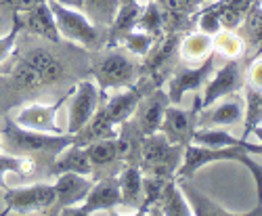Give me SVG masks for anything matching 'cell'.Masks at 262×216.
Here are the masks:
<instances>
[{"label": "cell", "instance_id": "obj_1", "mask_svg": "<svg viewBox=\"0 0 262 216\" xmlns=\"http://www.w3.org/2000/svg\"><path fill=\"white\" fill-rule=\"evenodd\" d=\"M214 162H239L252 172V177L256 181V191H258V208L254 210V214H262V164L254 162L250 158V151L246 147H237V145L206 147V145H198V143H189L183 149V160H181L179 170L174 177L191 179L200 168L214 164Z\"/></svg>", "mask_w": 262, "mask_h": 216}, {"label": "cell", "instance_id": "obj_2", "mask_svg": "<svg viewBox=\"0 0 262 216\" xmlns=\"http://www.w3.org/2000/svg\"><path fill=\"white\" fill-rule=\"evenodd\" d=\"M183 149L185 147L181 145H172L160 131L154 135H145L141 137L139 145V168L147 175L170 179L179 170V164L183 160Z\"/></svg>", "mask_w": 262, "mask_h": 216}, {"label": "cell", "instance_id": "obj_3", "mask_svg": "<svg viewBox=\"0 0 262 216\" xmlns=\"http://www.w3.org/2000/svg\"><path fill=\"white\" fill-rule=\"evenodd\" d=\"M13 151L21 156H57L63 147H68L74 141V135H63V133H40L30 131V128H21L15 122L7 120L5 128V141Z\"/></svg>", "mask_w": 262, "mask_h": 216}, {"label": "cell", "instance_id": "obj_4", "mask_svg": "<svg viewBox=\"0 0 262 216\" xmlns=\"http://www.w3.org/2000/svg\"><path fill=\"white\" fill-rule=\"evenodd\" d=\"M49 7L55 15L61 38L76 42V45L82 47V49H99L101 47L99 28L82 11L63 7V5L57 3V0H49Z\"/></svg>", "mask_w": 262, "mask_h": 216}, {"label": "cell", "instance_id": "obj_5", "mask_svg": "<svg viewBox=\"0 0 262 216\" xmlns=\"http://www.w3.org/2000/svg\"><path fill=\"white\" fill-rule=\"evenodd\" d=\"M137 72H139V68L122 51H109V53L101 55L91 68V74L97 80L99 91L135 86Z\"/></svg>", "mask_w": 262, "mask_h": 216}, {"label": "cell", "instance_id": "obj_6", "mask_svg": "<svg viewBox=\"0 0 262 216\" xmlns=\"http://www.w3.org/2000/svg\"><path fill=\"white\" fill-rule=\"evenodd\" d=\"M55 204V187L49 183H36L28 187H15V189H5V210L11 212H40L47 214Z\"/></svg>", "mask_w": 262, "mask_h": 216}, {"label": "cell", "instance_id": "obj_7", "mask_svg": "<svg viewBox=\"0 0 262 216\" xmlns=\"http://www.w3.org/2000/svg\"><path fill=\"white\" fill-rule=\"evenodd\" d=\"M244 86H246V70L242 66V61L239 59H227L225 66L218 72L210 74V80L206 82V89L200 95L202 110L208 105H212L218 99L239 93Z\"/></svg>", "mask_w": 262, "mask_h": 216}, {"label": "cell", "instance_id": "obj_8", "mask_svg": "<svg viewBox=\"0 0 262 216\" xmlns=\"http://www.w3.org/2000/svg\"><path fill=\"white\" fill-rule=\"evenodd\" d=\"M101 103L99 86L91 80H80L70 93V116H68V133L76 135L78 131L91 122Z\"/></svg>", "mask_w": 262, "mask_h": 216}, {"label": "cell", "instance_id": "obj_9", "mask_svg": "<svg viewBox=\"0 0 262 216\" xmlns=\"http://www.w3.org/2000/svg\"><path fill=\"white\" fill-rule=\"evenodd\" d=\"M200 110H202L200 95L195 97V103H193L191 112L183 110L181 105L170 103L166 107V114H164V120H162V126H160V133H164V137L172 145L187 147L191 143V139H193L195 128H198V114H200Z\"/></svg>", "mask_w": 262, "mask_h": 216}, {"label": "cell", "instance_id": "obj_10", "mask_svg": "<svg viewBox=\"0 0 262 216\" xmlns=\"http://www.w3.org/2000/svg\"><path fill=\"white\" fill-rule=\"evenodd\" d=\"M120 206V187H118V179L109 177L103 179L99 183H93L89 196H86L80 204L76 206H68L59 210V214L63 216H89L93 212L99 210H114Z\"/></svg>", "mask_w": 262, "mask_h": 216}, {"label": "cell", "instance_id": "obj_11", "mask_svg": "<svg viewBox=\"0 0 262 216\" xmlns=\"http://www.w3.org/2000/svg\"><path fill=\"white\" fill-rule=\"evenodd\" d=\"M214 59H216V53H212L198 66H189L185 70H179L177 74H172L168 82V93H166L168 101L174 105H181L187 93H198L206 84V78H210V74L214 72Z\"/></svg>", "mask_w": 262, "mask_h": 216}, {"label": "cell", "instance_id": "obj_12", "mask_svg": "<svg viewBox=\"0 0 262 216\" xmlns=\"http://www.w3.org/2000/svg\"><path fill=\"white\" fill-rule=\"evenodd\" d=\"M246 101L235 95L223 97L212 105L204 107L198 114V128H221V126H237L244 122Z\"/></svg>", "mask_w": 262, "mask_h": 216}, {"label": "cell", "instance_id": "obj_13", "mask_svg": "<svg viewBox=\"0 0 262 216\" xmlns=\"http://www.w3.org/2000/svg\"><path fill=\"white\" fill-rule=\"evenodd\" d=\"M53 187H55V204L47 214H59V210L63 208L80 204L89 196L93 181L91 177L78 175V172H63V175H57V181Z\"/></svg>", "mask_w": 262, "mask_h": 216}, {"label": "cell", "instance_id": "obj_14", "mask_svg": "<svg viewBox=\"0 0 262 216\" xmlns=\"http://www.w3.org/2000/svg\"><path fill=\"white\" fill-rule=\"evenodd\" d=\"M72 93V91H70ZM70 93L63 95L57 103H51V105H42V103H34V105H28L24 107L17 116H15V124L21 126V128H30V131H40V133H61L59 126H57V112L59 107L70 99Z\"/></svg>", "mask_w": 262, "mask_h": 216}, {"label": "cell", "instance_id": "obj_15", "mask_svg": "<svg viewBox=\"0 0 262 216\" xmlns=\"http://www.w3.org/2000/svg\"><path fill=\"white\" fill-rule=\"evenodd\" d=\"M168 105H170L168 95L162 89H156V91H151L149 95L141 97V101L137 105V112H135L133 118H137L135 124H137L139 133L143 137L145 135H154V133L160 131Z\"/></svg>", "mask_w": 262, "mask_h": 216}, {"label": "cell", "instance_id": "obj_16", "mask_svg": "<svg viewBox=\"0 0 262 216\" xmlns=\"http://www.w3.org/2000/svg\"><path fill=\"white\" fill-rule=\"evenodd\" d=\"M141 91L137 86H126V89L114 97H107L105 101L99 103V114L109 120L112 124L120 126V124H126L128 120H133L135 112H137V105L141 101Z\"/></svg>", "mask_w": 262, "mask_h": 216}, {"label": "cell", "instance_id": "obj_17", "mask_svg": "<svg viewBox=\"0 0 262 216\" xmlns=\"http://www.w3.org/2000/svg\"><path fill=\"white\" fill-rule=\"evenodd\" d=\"M19 19H21V28H26L28 32H32L40 38H47L49 42H55V45L61 42V34L57 28L55 15L49 7V0L28 9L26 13H19Z\"/></svg>", "mask_w": 262, "mask_h": 216}, {"label": "cell", "instance_id": "obj_18", "mask_svg": "<svg viewBox=\"0 0 262 216\" xmlns=\"http://www.w3.org/2000/svg\"><path fill=\"white\" fill-rule=\"evenodd\" d=\"M63 172H78V175H86L93 177L95 166L86 154V145L80 143H72L68 147H63L59 154L55 156L53 164H51V175H63Z\"/></svg>", "mask_w": 262, "mask_h": 216}, {"label": "cell", "instance_id": "obj_19", "mask_svg": "<svg viewBox=\"0 0 262 216\" xmlns=\"http://www.w3.org/2000/svg\"><path fill=\"white\" fill-rule=\"evenodd\" d=\"M141 11H143V5L139 0H133V3H120V9L112 21V26L107 28V47L114 49L118 47L122 38L137 28V21L141 17Z\"/></svg>", "mask_w": 262, "mask_h": 216}, {"label": "cell", "instance_id": "obj_20", "mask_svg": "<svg viewBox=\"0 0 262 216\" xmlns=\"http://www.w3.org/2000/svg\"><path fill=\"white\" fill-rule=\"evenodd\" d=\"M179 42H181V34H164L160 40H156V45L145 55L143 70L149 72L151 76L164 72L168 63L172 61L174 53H179Z\"/></svg>", "mask_w": 262, "mask_h": 216}, {"label": "cell", "instance_id": "obj_21", "mask_svg": "<svg viewBox=\"0 0 262 216\" xmlns=\"http://www.w3.org/2000/svg\"><path fill=\"white\" fill-rule=\"evenodd\" d=\"M191 143L198 145H206V147H229V145H237V147H246L250 154H258L262 156V145H252L248 139H239L233 137L227 128H195Z\"/></svg>", "mask_w": 262, "mask_h": 216}, {"label": "cell", "instance_id": "obj_22", "mask_svg": "<svg viewBox=\"0 0 262 216\" xmlns=\"http://www.w3.org/2000/svg\"><path fill=\"white\" fill-rule=\"evenodd\" d=\"M143 175L145 172L137 164H128L118 177L120 187V206L124 208H137L143 200Z\"/></svg>", "mask_w": 262, "mask_h": 216}, {"label": "cell", "instance_id": "obj_23", "mask_svg": "<svg viewBox=\"0 0 262 216\" xmlns=\"http://www.w3.org/2000/svg\"><path fill=\"white\" fill-rule=\"evenodd\" d=\"M177 183L183 191V196L191 208V214H198V216H229L233 212H229L227 208H223L221 204H216L214 200H210L208 196H204V193L195 187L189 179H181L177 177Z\"/></svg>", "mask_w": 262, "mask_h": 216}, {"label": "cell", "instance_id": "obj_24", "mask_svg": "<svg viewBox=\"0 0 262 216\" xmlns=\"http://www.w3.org/2000/svg\"><path fill=\"white\" fill-rule=\"evenodd\" d=\"M212 36L204 34V32H193L189 36H181L179 42V55L183 61L187 63H202L204 59H208L212 55Z\"/></svg>", "mask_w": 262, "mask_h": 216}, {"label": "cell", "instance_id": "obj_25", "mask_svg": "<svg viewBox=\"0 0 262 216\" xmlns=\"http://www.w3.org/2000/svg\"><path fill=\"white\" fill-rule=\"evenodd\" d=\"M160 214H166V216H189L191 214V208L174 177H170L164 185L162 198H160Z\"/></svg>", "mask_w": 262, "mask_h": 216}, {"label": "cell", "instance_id": "obj_26", "mask_svg": "<svg viewBox=\"0 0 262 216\" xmlns=\"http://www.w3.org/2000/svg\"><path fill=\"white\" fill-rule=\"evenodd\" d=\"M24 59L38 70V74L42 76L45 84H53L63 76V68H61L59 59L47 49H32Z\"/></svg>", "mask_w": 262, "mask_h": 216}, {"label": "cell", "instance_id": "obj_27", "mask_svg": "<svg viewBox=\"0 0 262 216\" xmlns=\"http://www.w3.org/2000/svg\"><path fill=\"white\" fill-rule=\"evenodd\" d=\"M239 28H242V36L246 45L250 47H262V5L260 0H256V3H252V7L244 13V19L242 24H239Z\"/></svg>", "mask_w": 262, "mask_h": 216}, {"label": "cell", "instance_id": "obj_28", "mask_svg": "<svg viewBox=\"0 0 262 216\" xmlns=\"http://www.w3.org/2000/svg\"><path fill=\"white\" fill-rule=\"evenodd\" d=\"M212 51L225 59H239L246 51V42L237 30H221L212 36Z\"/></svg>", "mask_w": 262, "mask_h": 216}, {"label": "cell", "instance_id": "obj_29", "mask_svg": "<svg viewBox=\"0 0 262 216\" xmlns=\"http://www.w3.org/2000/svg\"><path fill=\"white\" fill-rule=\"evenodd\" d=\"M120 9V0H84V15L97 28H109Z\"/></svg>", "mask_w": 262, "mask_h": 216}, {"label": "cell", "instance_id": "obj_30", "mask_svg": "<svg viewBox=\"0 0 262 216\" xmlns=\"http://www.w3.org/2000/svg\"><path fill=\"white\" fill-rule=\"evenodd\" d=\"M116 124H112L109 120H105L99 112L91 118V122L86 124L82 131H78L74 135V141L80 143V145H89L93 141H99V139H109V137H116Z\"/></svg>", "mask_w": 262, "mask_h": 216}, {"label": "cell", "instance_id": "obj_31", "mask_svg": "<svg viewBox=\"0 0 262 216\" xmlns=\"http://www.w3.org/2000/svg\"><path fill=\"white\" fill-rule=\"evenodd\" d=\"M86 154H89L91 162L95 168L99 166H112L114 162H118V145H116V137L109 139H99L86 145Z\"/></svg>", "mask_w": 262, "mask_h": 216}, {"label": "cell", "instance_id": "obj_32", "mask_svg": "<svg viewBox=\"0 0 262 216\" xmlns=\"http://www.w3.org/2000/svg\"><path fill=\"white\" fill-rule=\"evenodd\" d=\"M11 82L19 91H36L40 86H45V80H42V76L38 74V70L32 66V63H28L26 59H21L13 68Z\"/></svg>", "mask_w": 262, "mask_h": 216}, {"label": "cell", "instance_id": "obj_33", "mask_svg": "<svg viewBox=\"0 0 262 216\" xmlns=\"http://www.w3.org/2000/svg\"><path fill=\"white\" fill-rule=\"evenodd\" d=\"M36 170V162L30 156H3L0 154V189H7L5 177L9 172L13 175H21V177H28Z\"/></svg>", "mask_w": 262, "mask_h": 216}, {"label": "cell", "instance_id": "obj_34", "mask_svg": "<svg viewBox=\"0 0 262 216\" xmlns=\"http://www.w3.org/2000/svg\"><path fill=\"white\" fill-rule=\"evenodd\" d=\"M137 28L151 34L156 40H160L164 36V30H162V7L158 0H149V3L143 7L141 11V17L137 21Z\"/></svg>", "mask_w": 262, "mask_h": 216}, {"label": "cell", "instance_id": "obj_35", "mask_svg": "<svg viewBox=\"0 0 262 216\" xmlns=\"http://www.w3.org/2000/svg\"><path fill=\"white\" fill-rule=\"evenodd\" d=\"M120 45H124L126 51H130L133 55L145 57V55L151 51V47L156 45V38L151 36V34H147V32H143V30H139V28H135V30H130V32L122 38Z\"/></svg>", "mask_w": 262, "mask_h": 216}, {"label": "cell", "instance_id": "obj_36", "mask_svg": "<svg viewBox=\"0 0 262 216\" xmlns=\"http://www.w3.org/2000/svg\"><path fill=\"white\" fill-rule=\"evenodd\" d=\"M198 28H200V32H204L208 36H216L218 32L223 30L221 17H218V0L216 3L212 0V3L202 7V11L198 15Z\"/></svg>", "mask_w": 262, "mask_h": 216}, {"label": "cell", "instance_id": "obj_37", "mask_svg": "<svg viewBox=\"0 0 262 216\" xmlns=\"http://www.w3.org/2000/svg\"><path fill=\"white\" fill-rule=\"evenodd\" d=\"M21 32V19H19V13L13 11V26H11V32L0 36V63H3L15 49V42H17V36Z\"/></svg>", "mask_w": 262, "mask_h": 216}, {"label": "cell", "instance_id": "obj_38", "mask_svg": "<svg viewBox=\"0 0 262 216\" xmlns=\"http://www.w3.org/2000/svg\"><path fill=\"white\" fill-rule=\"evenodd\" d=\"M218 17H221L223 30H239V24H242V19H244V15L231 9L225 0H218Z\"/></svg>", "mask_w": 262, "mask_h": 216}, {"label": "cell", "instance_id": "obj_39", "mask_svg": "<svg viewBox=\"0 0 262 216\" xmlns=\"http://www.w3.org/2000/svg\"><path fill=\"white\" fill-rule=\"evenodd\" d=\"M246 86L262 93V57L256 59L246 72Z\"/></svg>", "mask_w": 262, "mask_h": 216}, {"label": "cell", "instance_id": "obj_40", "mask_svg": "<svg viewBox=\"0 0 262 216\" xmlns=\"http://www.w3.org/2000/svg\"><path fill=\"white\" fill-rule=\"evenodd\" d=\"M40 3H47V0H0V5L11 9V13H26L28 9L40 5Z\"/></svg>", "mask_w": 262, "mask_h": 216}, {"label": "cell", "instance_id": "obj_41", "mask_svg": "<svg viewBox=\"0 0 262 216\" xmlns=\"http://www.w3.org/2000/svg\"><path fill=\"white\" fill-rule=\"evenodd\" d=\"M57 3L63 7H70V9H78V11H82V7H84V0H57Z\"/></svg>", "mask_w": 262, "mask_h": 216}, {"label": "cell", "instance_id": "obj_42", "mask_svg": "<svg viewBox=\"0 0 262 216\" xmlns=\"http://www.w3.org/2000/svg\"><path fill=\"white\" fill-rule=\"evenodd\" d=\"M183 3L187 5V9L193 13L195 9H198V7H202V5H208V3H212V0H183Z\"/></svg>", "mask_w": 262, "mask_h": 216}, {"label": "cell", "instance_id": "obj_43", "mask_svg": "<svg viewBox=\"0 0 262 216\" xmlns=\"http://www.w3.org/2000/svg\"><path fill=\"white\" fill-rule=\"evenodd\" d=\"M252 133H254V135L260 139V145H262V126H260V124H258V126H254L252 131H250V135H252Z\"/></svg>", "mask_w": 262, "mask_h": 216}, {"label": "cell", "instance_id": "obj_44", "mask_svg": "<svg viewBox=\"0 0 262 216\" xmlns=\"http://www.w3.org/2000/svg\"><path fill=\"white\" fill-rule=\"evenodd\" d=\"M120 3H133V0H120Z\"/></svg>", "mask_w": 262, "mask_h": 216}, {"label": "cell", "instance_id": "obj_45", "mask_svg": "<svg viewBox=\"0 0 262 216\" xmlns=\"http://www.w3.org/2000/svg\"><path fill=\"white\" fill-rule=\"evenodd\" d=\"M0 149H3V137H0Z\"/></svg>", "mask_w": 262, "mask_h": 216}, {"label": "cell", "instance_id": "obj_46", "mask_svg": "<svg viewBox=\"0 0 262 216\" xmlns=\"http://www.w3.org/2000/svg\"><path fill=\"white\" fill-rule=\"evenodd\" d=\"M260 5H262V0H260Z\"/></svg>", "mask_w": 262, "mask_h": 216}]
</instances>
